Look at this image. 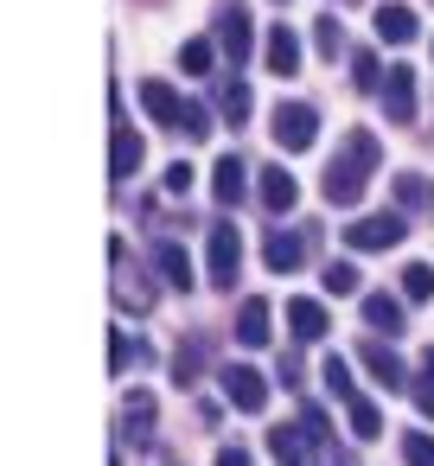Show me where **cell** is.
Listing matches in <instances>:
<instances>
[{
	"label": "cell",
	"instance_id": "1",
	"mask_svg": "<svg viewBox=\"0 0 434 466\" xmlns=\"http://www.w3.org/2000/svg\"><path fill=\"white\" fill-rule=\"evenodd\" d=\"M377 160H383V147H377V135H370V128H351V135H345V147H338V160L326 167V205H338V211H351V205L364 198V186H370V173H377Z\"/></svg>",
	"mask_w": 434,
	"mask_h": 466
},
{
	"label": "cell",
	"instance_id": "2",
	"mask_svg": "<svg viewBox=\"0 0 434 466\" xmlns=\"http://www.w3.org/2000/svg\"><path fill=\"white\" fill-rule=\"evenodd\" d=\"M205 268H211V288H237V268H243V237H237V224H211V237H205Z\"/></svg>",
	"mask_w": 434,
	"mask_h": 466
},
{
	"label": "cell",
	"instance_id": "3",
	"mask_svg": "<svg viewBox=\"0 0 434 466\" xmlns=\"http://www.w3.org/2000/svg\"><path fill=\"white\" fill-rule=\"evenodd\" d=\"M268 135H275V147H281V154H307V147L319 141V116H313L307 103H281Z\"/></svg>",
	"mask_w": 434,
	"mask_h": 466
},
{
	"label": "cell",
	"instance_id": "4",
	"mask_svg": "<svg viewBox=\"0 0 434 466\" xmlns=\"http://www.w3.org/2000/svg\"><path fill=\"white\" fill-rule=\"evenodd\" d=\"M217 383H224V402H230V409H243V415H262V409H268V377H262V370L230 364V370H217Z\"/></svg>",
	"mask_w": 434,
	"mask_h": 466
},
{
	"label": "cell",
	"instance_id": "5",
	"mask_svg": "<svg viewBox=\"0 0 434 466\" xmlns=\"http://www.w3.org/2000/svg\"><path fill=\"white\" fill-rule=\"evenodd\" d=\"M141 109H147V116H154L160 128L186 135V116H192V103H186V96H179V90H173L167 77H147V84H141Z\"/></svg>",
	"mask_w": 434,
	"mask_h": 466
},
{
	"label": "cell",
	"instance_id": "6",
	"mask_svg": "<svg viewBox=\"0 0 434 466\" xmlns=\"http://www.w3.org/2000/svg\"><path fill=\"white\" fill-rule=\"evenodd\" d=\"M402 237H409V224H402L396 211H370V218H358V224L345 230L351 249H396Z\"/></svg>",
	"mask_w": 434,
	"mask_h": 466
},
{
	"label": "cell",
	"instance_id": "7",
	"mask_svg": "<svg viewBox=\"0 0 434 466\" xmlns=\"http://www.w3.org/2000/svg\"><path fill=\"white\" fill-rule=\"evenodd\" d=\"M217 52H224L237 71H243V58L256 52V20H249L243 7H224V14H217Z\"/></svg>",
	"mask_w": 434,
	"mask_h": 466
},
{
	"label": "cell",
	"instance_id": "8",
	"mask_svg": "<svg viewBox=\"0 0 434 466\" xmlns=\"http://www.w3.org/2000/svg\"><path fill=\"white\" fill-rule=\"evenodd\" d=\"M141 173V135L128 128V116L116 109V141H109V179L122 186V179H135Z\"/></svg>",
	"mask_w": 434,
	"mask_h": 466
},
{
	"label": "cell",
	"instance_id": "9",
	"mask_svg": "<svg viewBox=\"0 0 434 466\" xmlns=\"http://www.w3.org/2000/svg\"><path fill=\"white\" fill-rule=\"evenodd\" d=\"M383 109H389V122H396V128H409V122H415V71H409V65H389Z\"/></svg>",
	"mask_w": 434,
	"mask_h": 466
},
{
	"label": "cell",
	"instance_id": "10",
	"mask_svg": "<svg viewBox=\"0 0 434 466\" xmlns=\"http://www.w3.org/2000/svg\"><path fill=\"white\" fill-rule=\"evenodd\" d=\"M268 319H275V313H268V300H262V294H249V300L237 307V345L262 351V345L275 339V332H268Z\"/></svg>",
	"mask_w": 434,
	"mask_h": 466
},
{
	"label": "cell",
	"instance_id": "11",
	"mask_svg": "<svg viewBox=\"0 0 434 466\" xmlns=\"http://www.w3.org/2000/svg\"><path fill=\"white\" fill-rule=\"evenodd\" d=\"M262 262H268L275 275H294V268L307 262V237H294V230H268V243H262Z\"/></svg>",
	"mask_w": 434,
	"mask_h": 466
},
{
	"label": "cell",
	"instance_id": "12",
	"mask_svg": "<svg viewBox=\"0 0 434 466\" xmlns=\"http://www.w3.org/2000/svg\"><path fill=\"white\" fill-rule=\"evenodd\" d=\"M262 58H268V71H275V77H294V71H300V39H294V26H268Z\"/></svg>",
	"mask_w": 434,
	"mask_h": 466
},
{
	"label": "cell",
	"instance_id": "13",
	"mask_svg": "<svg viewBox=\"0 0 434 466\" xmlns=\"http://www.w3.org/2000/svg\"><path fill=\"white\" fill-rule=\"evenodd\" d=\"M364 370H370L383 390H409V370H402V358H396L389 345H377V339L364 345Z\"/></svg>",
	"mask_w": 434,
	"mask_h": 466
},
{
	"label": "cell",
	"instance_id": "14",
	"mask_svg": "<svg viewBox=\"0 0 434 466\" xmlns=\"http://www.w3.org/2000/svg\"><path fill=\"white\" fill-rule=\"evenodd\" d=\"M262 205H268L275 218L300 205V186H294V173H288V167H268V173H262Z\"/></svg>",
	"mask_w": 434,
	"mask_h": 466
},
{
	"label": "cell",
	"instance_id": "15",
	"mask_svg": "<svg viewBox=\"0 0 434 466\" xmlns=\"http://www.w3.org/2000/svg\"><path fill=\"white\" fill-rule=\"evenodd\" d=\"M415 33H421L415 7H383V14H377V39H383V46H409Z\"/></svg>",
	"mask_w": 434,
	"mask_h": 466
},
{
	"label": "cell",
	"instance_id": "16",
	"mask_svg": "<svg viewBox=\"0 0 434 466\" xmlns=\"http://www.w3.org/2000/svg\"><path fill=\"white\" fill-rule=\"evenodd\" d=\"M243 186H249L243 160H237V154H224V160L211 167V192H217V205H237V198H243Z\"/></svg>",
	"mask_w": 434,
	"mask_h": 466
},
{
	"label": "cell",
	"instance_id": "17",
	"mask_svg": "<svg viewBox=\"0 0 434 466\" xmlns=\"http://www.w3.org/2000/svg\"><path fill=\"white\" fill-rule=\"evenodd\" d=\"M154 268L167 275V288H179V294L192 288V256H186L179 243H154Z\"/></svg>",
	"mask_w": 434,
	"mask_h": 466
},
{
	"label": "cell",
	"instance_id": "18",
	"mask_svg": "<svg viewBox=\"0 0 434 466\" xmlns=\"http://www.w3.org/2000/svg\"><path fill=\"white\" fill-rule=\"evenodd\" d=\"M288 326H294V339H307V345H313V339H326V307L294 294V300H288Z\"/></svg>",
	"mask_w": 434,
	"mask_h": 466
},
{
	"label": "cell",
	"instance_id": "19",
	"mask_svg": "<svg viewBox=\"0 0 434 466\" xmlns=\"http://www.w3.org/2000/svg\"><path fill=\"white\" fill-rule=\"evenodd\" d=\"M364 319L396 339V332H402V300H396V294H364Z\"/></svg>",
	"mask_w": 434,
	"mask_h": 466
},
{
	"label": "cell",
	"instance_id": "20",
	"mask_svg": "<svg viewBox=\"0 0 434 466\" xmlns=\"http://www.w3.org/2000/svg\"><path fill=\"white\" fill-rule=\"evenodd\" d=\"M122 428H128V441H154V396H147V390H135V396H128Z\"/></svg>",
	"mask_w": 434,
	"mask_h": 466
},
{
	"label": "cell",
	"instance_id": "21",
	"mask_svg": "<svg viewBox=\"0 0 434 466\" xmlns=\"http://www.w3.org/2000/svg\"><path fill=\"white\" fill-rule=\"evenodd\" d=\"M217 109H224V116H230V122L243 128V122H249V109H256V96H249V84H243V77H230V84L217 90Z\"/></svg>",
	"mask_w": 434,
	"mask_h": 466
},
{
	"label": "cell",
	"instance_id": "22",
	"mask_svg": "<svg viewBox=\"0 0 434 466\" xmlns=\"http://www.w3.org/2000/svg\"><path fill=\"white\" fill-rule=\"evenodd\" d=\"M268 453L281 460V466H307V428L294 434V428H275L268 434Z\"/></svg>",
	"mask_w": 434,
	"mask_h": 466
},
{
	"label": "cell",
	"instance_id": "23",
	"mask_svg": "<svg viewBox=\"0 0 434 466\" xmlns=\"http://www.w3.org/2000/svg\"><path fill=\"white\" fill-rule=\"evenodd\" d=\"M345 415H351V434H358V441H377V434H383V415H377V402L351 396V402H345Z\"/></svg>",
	"mask_w": 434,
	"mask_h": 466
},
{
	"label": "cell",
	"instance_id": "24",
	"mask_svg": "<svg viewBox=\"0 0 434 466\" xmlns=\"http://www.w3.org/2000/svg\"><path fill=\"white\" fill-rule=\"evenodd\" d=\"M402 300H434V268L428 262H409L402 268Z\"/></svg>",
	"mask_w": 434,
	"mask_h": 466
},
{
	"label": "cell",
	"instance_id": "25",
	"mask_svg": "<svg viewBox=\"0 0 434 466\" xmlns=\"http://www.w3.org/2000/svg\"><path fill=\"white\" fill-rule=\"evenodd\" d=\"M319 377H326V390H332L338 402H351V396H358V383H351V364H345V358H326V364H319Z\"/></svg>",
	"mask_w": 434,
	"mask_h": 466
},
{
	"label": "cell",
	"instance_id": "26",
	"mask_svg": "<svg viewBox=\"0 0 434 466\" xmlns=\"http://www.w3.org/2000/svg\"><path fill=\"white\" fill-rule=\"evenodd\" d=\"M415 409L434 421V351H421V377H415Z\"/></svg>",
	"mask_w": 434,
	"mask_h": 466
},
{
	"label": "cell",
	"instance_id": "27",
	"mask_svg": "<svg viewBox=\"0 0 434 466\" xmlns=\"http://www.w3.org/2000/svg\"><path fill=\"white\" fill-rule=\"evenodd\" d=\"M179 65H186L192 77H205V71H211V39H186V46H179Z\"/></svg>",
	"mask_w": 434,
	"mask_h": 466
},
{
	"label": "cell",
	"instance_id": "28",
	"mask_svg": "<svg viewBox=\"0 0 434 466\" xmlns=\"http://www.w3.org/2000/svg\"><path fill=\"white\" fill-rule=\"evenodd\" d=\"M402 460H409V466H434V434H421V428L402 434Z\"/></svg>",
	"mask_w": 434,
	"mask_h": 466
},
{
	"label": "cell",
	"instance_id": "29",
	"mask_svg": "<svg viewBox=\"0 0 434 466\" xmlns=\"http://www.w3.org/2000/svg\"><path fill=\"white\" fill-rule=\"evenodd\" d=\"M313 39H319V52H326V58H338V52H345V26H338V20H313Z\"/></svg>",
	"mask_w": 434,
	"mask_h": 466
},
{
	"label": "cell",
	"instance_id": "30",
	"mask_svg": "<svg viewBox=\"0 0 434 466\" xmlns=\"http://www.w3.org/2000/svg\"><path fill=\"white\" fill-rule=\"evenodd\" d=\"M351 84H358V90H383V71H377V58H370V52H358V58H351Z\"/></svg>",
	"mask_w": 434,
	"mask_h": 466
},
{
	"label": "cell",
	"instance_id": "31",
	"mask_svg": "<svg viewBox=\"0 0 434 466\" xmlns=\"http://www.w3.org/2000/svg\"><path fill=\"white\" fill-rule=\"evenodd\" d=\"M358 281H364V275H358L351 262H332V268H326V294H358Z\"/></svg>",
	"mask_w": 434,
	"mask_h": 466
},
{
	"label": "cell",
	"instance_id": "32",
	"mask_svg": "<svg viewBox=\"0 0 434 466\" xmlns=\"http://www.w3.org/2000/svg\"><path fill=\"white\" fill-rule=\"evenodd\" d=\"M128 358H141V351L128 345V332H109V370H116V377L128 370Z\"/></svg>",
	"mask_w": 434,
	"mask_h": 466
},
{
	"label": "cell",
	"instance_id": "33",
	"mask_svg": "<svg viewBox=\"0 0 434 466\" xmlns=\"http://www.w3.org/2000/svg\"><path fill=\"white\" fill-rule=\"evenodd\" d=\"M192 179H198V173H192L186 160H179V167H167V192H173V198H186V192H192Z\"/></svg>",
	"mask_w": 434,
	"mask_h": 466
},
{
	"label": "cell",
	"instance_id": "34",
	"mask_svg": "<svg viewBox=\"0 0 434 466\" xmlns=\"http://www.w3.org/2000/svg\"><path fill=\"white\" fill-rule=\"evenodd\" d=\"M300 428H307V441H326V409L307 402V409H300Z\"/></svg>",
	"mask_w": 434,
	"mask_h": 466
},
{
	"label": "cell",
	"instance_id": "35",
	"mask_svg": "<svg viewBox=\"0 0 434 466\" xmlns=\"http://www.w3.org/2000/svg\"><path fill=\"white\" fill-rule=\"evenodd\" d=\"M396 198H402V205H421V179L402 173V179H396Z\"/></svg>",
	"mask_w": 434,
	"mask_h": 466
},
{
	"label": "cell",
	"instance_id": "36",
	"mask_svg": "<svg viewBox=\"0 0 434 466\" xmlns=\"http://www.w3.org/2000/svg\"><path fill=\"white\" fill-rule=\"evenodd\" d=\"M217 466H249V453L243 447H217Z\"/></svg>",
	"mask_w": 434,
	"mask_h": 466
},
{
	"label": "cell",
	"instance_id": "37",
	"mask_svg": "<svg viewBox=\"0 0 434 466\" xmlns=\"http://www.w3.org/2000/svg\"><path fill=\"white\" fill-rule=\"evenodd\" d=\"M338 7H351V0H338Z\"/></svg>",
	"mask_w": 434,
	"mask_h": 466
}]
</instances>
